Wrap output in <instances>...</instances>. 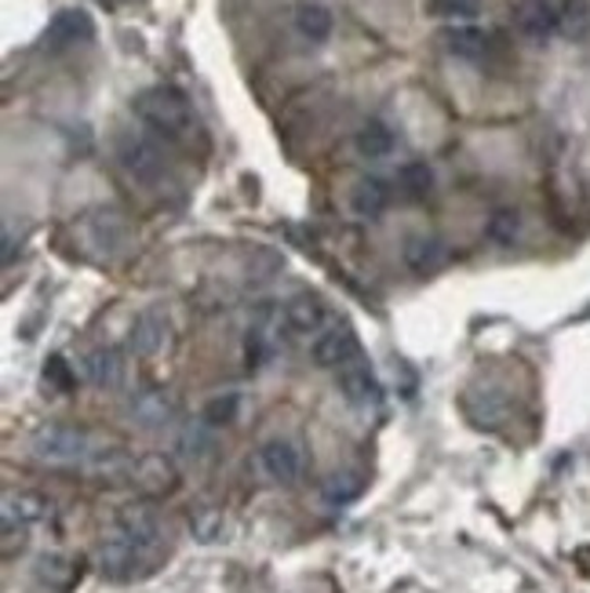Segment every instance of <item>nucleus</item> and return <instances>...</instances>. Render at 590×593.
I'll return each mask as SVG.
<instances>
[{"instance_id": "nucleus-1", "label": "nucleus", "mask_w": 590, "mask_h": 593, "mask_svg": "<svg viewBox=\"0 0 590 593\" xmlns=\"http://www.w3.org/2000/svg\"><path fill=\"white\" fill-rule=\"evenodd\" d=\"M136 117L147 124L153 135H161V139L168 142H190L197 135V113L190 106V99H186L179 88H168V85L139 91Z\"/></svg>"}, {"instance_id": "nucleus-2", "label": "nucleus", "mask_w": 590, "mask_h": 593, "mask_svg": "<svg viewBox=\"0 0 590 593\" xmlns=\"http://www.w3.org/2000/svg\"><path fill=\"white\" fill-rule=\"evenodd\" d=\"M34 452L45 463H62V466H74V463L96 466V459L102 455L96 437L77 430V426H45V430H37Z\"/></svg>"}, {"instance_id": "nucleus-3", "label": "nucleus", "mask_w": 590, "mask_h": 593, "mask_svg": "<svg viewBox=\"0 0 590 593\" xmlns=\"http://www.w3.org/2000/svg\"><path fill=\"white\" fill-rule=\"evenodd\" d=\"M117 161H121L124 175L139 186L161 182V175H164V150L150 139V135L124 131L117 139Z\"/></svg>"}, {"instance_id": "nucleus-4", "label": "nucleus", "mask_w": 590, "mask_h": 593, "mask_svg": "<svg viewBox=\"0 0 590 593\" xmlns=\"http://www.w3.org/2000/svg\"><path fill=\"white\" fill-rule=\"evenodd\" d=\"M153 565V554L150 550L136 546L131 539H124L121 532H113L106 543L99 550V568L102 576L113 579V582H124V579H136L142 576Z\"/></svg>"}, {"instance_id": "nucleus-5", "label": "nucleus", "mask_w": 590, "mask_h": 593, "mask_svg": "<svg viewBox=\"0 0 590 593\" xmlns=\"http://www.w3.org/2000/svg\"><path fill=\"white\" fill-rule=\"evenodd\" d=\"M361 353V342H357V331L350 325H328L325 331H317L314 342H310V361L317 368H347L350 361H357Z\"/></svg>"}, {"instance_id": "nucleus-6", "label": "nucleus", "mask_w": 590, "mask_h": 593, "mask_svg": "<svg viewBox=\"0 0 590 593\" xmlns=\"http://www.w3.org/2000/svg\"><path fill=\"white\" fill-rule=\"evenodd\" d=\"M96 26H91V15L80 12V8H62V12L51 18L48 29H45V48L48 51H70L77 45H88Z\"/></svg>"}, {"instance_id": "nucleus-7", "label": "nucleus", "mask_w": 590, "mask_h": 593, "mask_svg": "<svg viewBox=\"0 0 590 593\" xmlns=\"http://www.w3.org/2000/svg\"><path fill=\"white\" fill-rule=\"evenodd\" d=\"M172 336V320L164 306H150L136 317V325L128 331V346L136 357H153V353L164 350V342Z\"/></svg>"}, {"instance_id": "nucleus-8", "label": "nucleus", "mask_w": 590, "mask_h": 593, "mask_svg": "<svg viewBox=\"0 0 590 593\" xmlns=\"http://www.w3.org/2000/svg\"><path fill=\"white\" fill-rule=\"evenodd\" d=\"M514 26L525 40L543 45V40H551L562 29V12H557L551 0H522L514 12Z\"/></svg>"}, {"instance_id": "nucleus-9", "label": "nucleus", "mask_w": 590, "mask_h": 593, "mask_svg": "<svg viewBox=\"0 0 590 593\" xmlns=\"http://www.w3.org/2000/svg\"><path fill=\"white\" fill-rule=\"evenodd\" d=\"M339 393L354 404V408H376V404L382 401V387H379V379H376V371H372V364L368 361H350L347 368H339Z\"/></svg>"}, {"instance_id": "nucleus-10", "label": "nucleus", "mask_w": 590, "mask_h": 593, "mask_svg": "<svg viewBox=\"0 0 590 593\" xmlns=\"http://www.w3.org/2000/svg\"><path fill=\"white\" fill-rule=\"evenodd\" d=\"M259 466H263V474L274 484H296L299 474H303V452L292 441H285V437H274V441H266L259 449Z\"/></svg>"}, {"instance_id": "nucleus-11", "label": "nucleus", "mask_w": 590, "mask_h": 593, "mask_svg": "<svg viewBox=\"0 0 590 593\" xmlns=\"http://www.w3.org/2000/svg\"><path fill=\"white\" fill-rule=\"evenodd\" d=\"M128 376V357L121 346H96L85 357V379L96 390H117Z\"/></svg>"}, {"instance_id": "nucleus-12", "label": "nucleus", "mask_w": 590, "mask_h": 593, "mask_svg": "<svg viewBox=\"0 0 590 593\" xmlns=\"http://www.w3.org/2000/svg\"><path fill=\"white\" fill-rule=\"evenodd\" d=\"M113 532H121L124 539H131L136 546L150 550V554H158V546H161V521H158V514H153L150 506L121 509L117 528H113Z\"/></svg>"}, {"instance_id": "nucleus-13", "label": "nucleus", "mask_w": 590, "mask_h": 593, "mask_svg": "<svg viewBox=\"0 0 590 593\" xmlns=\"http://www.w3.org/2000/svg\"><path fill=\"white\" fill-rule=\"evenodd\" d=\"M281 317L285 331H292V336H317V331H325L328 310L317 295H296L281 306Z\"/></svg>"}, {"instance_id": "nucleus-14", "label": "nucleus", "mask_w": 590, "mask_h": 593, "mask_svg": "<svg viewBox=\"0 0 590 593\" xmlns=\"http://www.w3.org/2000/svg\"><path fill=\"white\" fill-rule=\"evenodd\" d=\"M354 146H357V153H361L365 161H382V157H390L393 146H398V131H393L387 121L372 117V121H365V124L357 128Z\"/></svg>"}, {"instance_id": "nucleus-15", "label": "nucleus", "mask_w": 590, "mask_h": 593, "mask_svg": "<svg viewBox=\"0 0 590 593\" xmlns=\"http://www.w3.org/2000/svg\"><path fill=\"white\" fill-rule=\"evenodd\" d=\"M390 204V182L379 179V175H368L354 186L350 193V207H354L357 218H379Z\"/></svg>"}, {"instance_id": "nucleus-16", "label": "nucleus", "mask_w": 590, "mask_h": 593, "mask_svg": "<svg viewBox=\"0 0 590 593\" xmlns=\"http://www.w3.org/2000/svg\"><path fill=\"white\" fill-rule=\"evenodd\" d=\"M51 514V506L34 492H8L4 495V525H37Z\"/></svg>"}, {"instance_id": "nucleus-17", "label": "nucleus", "mask_w": 590, "mask_h": 593, "mask_svg": "<svg viewBox=\"0 0 590 593\" xmlns=\"http://www.w3.org/2000/svg\"><path fill=\"white\" fill-rule=\"evenodd\" d=\"M444 48L452 51L455 59H481L485 51H489V34L470 23H460L452 29H444Z\"/></svg>"}, {"instance_id": "nucleus-18", "label": "nucleus", "mask_w": 590, "mask_h": 593, "mask_svg": "<svg viewBox=\"0 0 590 593\" xmlns=\"http://www.w3.org/2000/svg\"><path fill=\"white\" fill-rule=\"evenodd\" d=\"M131 415H136L142 426H153V430H158V426L175 419V404L168 401V393L147 390V393H139V398L131 401Z\"/></svg>"}, {"instance_id": "nucleus-19", "label": "nucleus", "mask_w": 590, "mask_h": 593, "mask_svg": "<svg viewBox=\"0 0 590 593\" xmlns=\"http://www.w3.org/2000/svg\"><path fill=\"white\" fill-rule=\"evenodd\" d=\"M296 26L299 34H303L310 45H325L328 37H332V12H328L325 4H303L296 12Z\"/></svg>"}, {"instance_id": "nucleus-20", "label": "nucleus", "mask_w": 590, "mask_h": 593, "mask_svg": "<svg viewBox=\"0 0 590 593\" xmlns=\"http://www.w3.org/2000/svg\"><path fill=\"white\" fill-rule=\"evenodd\" d=\"M405 263L412 274H434L444 263V248L434 237H412L405 244Z\"/></svg>"}, {"instance_id": "nucleus-21", "label": "nucleus", "mask_w": 590, "mask_h": 593, "mask_svg": "<svg viewBox=\"0 0 590 593\" xmlns=\"http://www.w3.org/2000/svg\"><path fill=\"white\" fill-rule=\"evenodd\" d=\"M430 186H434V172H430V164H423V161H409L405 168L398 172V190L409 197V201H423V197L430 193Z\"/></svg>"}, {"instance_id": "nucleus-22", "label": "nucleus", "mask_w": 590, "mask_h": 593, "mask_svg": "<svg viewBox=\"0 0 590 593\" xmlns=\"http://www.w3.org/2000/svg\"><path fill=\"white\" fill-rule=\"evenodd\" d=\"M237 412H241V393L226 390V393H215V398L204 404L201 419L209 422L212 430H219V426H230L237 419Z\"/></svg>"}, {"instance_id": "nucleus-23", "label": "nucleus", "mask_w": 590, "mask_h": 593, "mask_svg": "<svg viewBox=\"0 0 590 593\" xmlns=\"http://www.w3.org/2000/svg\"><path fill=\"white\" fill-rule=\"evenodd\" d=\"M212 452V426L209 422H197V426H186L179 433V455L186 459H204Z\"/></svg>"}, {"instance_id": "nucleus-24", "label": "nucleus", "mask_w": 590, "mask_h": 593, "mask_svg": "<svg viewBox=\"0 0 590 593\" xmlns=\"http://www.w3.org/2000/svg\"><path fill=\"white\" fill-rule=\"evenodd\" d=\"M357 495H361V477H354V474H339L325 484L328 506H347V503H354Z\"/></svg>"}, {"instance_id": "nucleus-25", "label": "nucleus", "mask_w": 590, "mask_h": 593, "mask_svg": "<svg viewBox=\"0 0 590 593\" xmlns=\"http://www.w3.org/2000/svg\"><path fill=\"white\" fill-rule=\"evenodd\" d=\"M427 12L438 15V18H460V23H467V18L478 15V0H427Z\"/></svg>"}, {"instance_id": "nucleus-26", "label": "nucleus", "mask_w": 590, "mask_h": 593, "mask_svg": "<svg viewBox=\"0 0 590 593\" xmlns=\"http://www.w3.org/2000/svg\"><path fill=\"white\" fill-rule=\"evenodd\" d=\"M517 230H522V218H517V212H511V207H503V212H495L489 218V237L495 244H514Z\"/></svg>"}, {"instance_id": "nucleus-27", "label": "nucleus", "mask_w": 590, "mask_h": 593, "mask_svg": "<svg viewBox=\"0 0 590 593\" xmlns=\"http://www.w3.org/2000/svg\"><path fill=\"white\" fill-rule=\"evenodd\" d=\"M45 382H48V387H55V390H74V371L66 368V361H62V357H48Z\"/></svg>"}]
</instances>
